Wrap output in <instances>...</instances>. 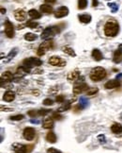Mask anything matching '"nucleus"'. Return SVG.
Wrapping results in <instances>:
<instances>
[{"label":"nucleus","mask_w":122,"mask_h":153,"mask_svg":"<svg viewBox=\"0 0 122 153\" xmlns=\"http://www.w3.org/2000/svg\"><path fill=\"white\" fill-rule=\"evenodd\" d=\"M104 34L107 37H115L118 34L119 31V25L115 20H108L104 25L103 28Z\"/></svg>","instance_id":"1"},{"label":"nucleus","mask_w":122,"mask_h":153,"mask_svg":"<svg viewBox=\"0 0 122 153\" xmlns=\"http://www.w3.org/2000/svg\"><path fill=\"white\" fill-rule=\"evenodd\" d=\"M107 73H106V70H105L103 67L101 66H97L95 68H93L91 70V72L89 74V78L92 81H101L102 80L105 76H106Z\"/></svg>","instance_id":"2"},{"label":"nucleus","mask_w":122,"mask_h":153,"mask_svg":"<svg viewBox=\"0 0 122 153\" xmlns=\"http://www.w3.org/2000/svg\"><path fill=\"white\" fill-rule=\"evenodd\" d=\"M61 31V28L59 26H47L46 29L41 32V38L43 40H49L50 38L54 37V35L58 34Z\"/></svg>","instance_id":"3"},{"label":"nucleus","mask_w":122,"mask_h":153,"mask_svg":"<svg viewBox=\"0 0 122 153\" xmlns=\"http://www.w3.org/2000/svg\"><path fill=\"white\" fill-rule=\"evenodd\" d=\"M53 46H54V41L52 39L44 40V42L41 43L40 45V46H38L37 54L38 56H43L44 54L46 53V51H48L49 49H52Z\"/></svg>","instance_id":"4"},{"label":"nucleus","mask_w":122,"mask_h":153,"mask_svg":"<svg viewBox=\"0 0 122 153\" xmlns=\"http://www.w3.org/2000/svg\"><path fill=\"white\" fill-rule=\"evenodd\" d=\"M33 145H23L19 143L12 144V149L16 153H30L33 149Z\"/></svg>","instance_id":"5"},{"label":"nucleus","mask_w":122,"mask_h":153,"mask_svg":"<svg viewBox=\"0 0 122 153\" xmlns=\"http://www.w3.org/2000/svg\"><path fill=\"white\" fill-rule=\"evenodd\" d=\"M41 64H42V62L41 61L40 59H38V58L31 57V58H28V59L24 60V66L28 67V68L41 66Z\"/></svg>","instance_id":"6"},{"label":"nucleus","mask_w":122,"mask_h":153,"mask_svg":"<svg viewBox=\"0 0 122 153\" xmlns=\"http://www.w3.org/2000/svg\"><path fill=\"white\" fill-rule=\"evenodd\" d=\"M49 64H51L52 66H57V67H64L67 63L64 59L60 58L58 56H52L51 58L49 59L48 61Z\"/></svg>","instance_id":"7"},{"label":"nucleus","mask_w":122,"mask_h":153,"mask_svg":"<svg viewBox=\"0 0 122 153\" xmlns=\"http://www.w3.org/2000/svg\"><path fill=\"white\" fill-rule=\"evenodd\" d=\"M5 34L7 35L8 38L14 37V26L9 20L5 21Z\"/></svg>","instance_id":"8"},{"label":"nucleus","mask_w":122,"mask_h":153,"mask_svg":"<svg viewBox=\"0 0 122 153\" xmlns=\"http://www.w3.org/2000/svg\"><path fill=\"white\" fill-rule=\"evenodd\" d=\"M88 89V86L86 83L85 82H76L73 86V93L75 95H78V94H81L83 92H86Z\"/></svg>","instance_id":"9"},{"label":"nucleus","mask_w":122,"mask_h":153,"mask_svg":"<svg viewBox=\"0 0 122 153\" xmlns=\"http://www.w3.org/2000/svg\"><path fill=\"white\" fill-rule=\"evenodd\" d=\"M35 129L31 128V127H27L24 129V132H23V136L24 138L27 141H32L35 137Z\"/></svg>","instance_id":"10"},{"label":"nucleus","mask_w":122,"mask_h":153,"mask_svg":"<svg viewBox=\"0 0 122 153\" xmlns=\"http://www.w3.org/2000/svg\"><path fill=\"white\" fill-rule=\"evenodd\" d=\"M68 14H69V9L65 6H61L54 12V17L55 18H63L65 16H67Z\"/></svg>","instance_id":"11"},{"label":"nucleus","mask_w":122,"mask_h":153,"mask_svg":"<svg viewBox=\"0 0 122 153\" xmlns=\"http://www.w3.org/2000/svg\"><path fill=\"white\" fill-rule=\"evenodd\" d=\"M27 17V13L25 10H24L23 9H19L16 10L14 12V18L17 20L18 22H23L26 19Z\"/></svg>","instance_id":"12"},{"label":"nucleus","mask_w":122,"mask_h":153,"mask_svg":"<svg viewBox=\"0 0 122 153\" xmlns=\"http://www.w3.org/2000/svg\"><path fill=\"white\" fill-rule=\"evenodd\" d=\"M119 86H120V82H119V80H118V79L108 80L107 82L104 84L105 89H108V90L115 89V88H118V87H119Z\"/></svg>","instance_id":"13"},{"label":"nucleus","mask_w":122,"mask_h":153,"mask_svg":"<svg viewBox=\"0 0 122 153\" xmlns=\"http://www.w3.org/2000/svg\"><path fill=\"white\" fill-rule=\"evenodd\" d=\"M80 78V71L78 69H74L73 71L70 72L67 76V79L69 81H75Z\"/></svg>","instance_id":"14"},{"label":"nucleus","mask_w":122,"mask_h":153,"mask_svg":"<svg viewBox=\"0 0 122 153\" xmlns=\"http://www.w3.org/2000/svg\"><path fill=\"white\" fill-rule=\"evenodd\" d=\"M13 79V75L12 72H9V71H7V72H4L2 75H1V83L3 84L4 81L5 82H9V81H12Z\"/></svg>","instance_id":"15"},{"label":"nucleus","mask_w":122,"mask_h":153,"mask_svg":"<svg viewBox=\"0 0 122 153\" xmlns=\"http://www.w3.org/2000/svg\"><path fill=\"white\" fill-rule=\"evenodd\" d=\"M14 98H15V94H14V92H12V91H7L3 96V99L5 101H7V102L13 101Z\"/></svg>","instance_id":"16"},{"label":"nucleus","mask_w":122,"mask_h":153,"mask_svg":"<svg viewBox=\"0 0 122 153\" xmlns=\"http://www.w3.org/2000/svg\"><path fill=\"white\" fill-rule=\"evenodd\" d=\"M92 57H93V59L95 60V61H97V62L102 61V60L103 59V56H102V52L99 51V49H97V48L93 49V50H92Z\"/></svg>","instance_id":"17"},{"label":"nucleus","mask_w":122,"mask_h":153,"mask_svg":"<svg viewBox=\"0 0 122 153\" xmlns=\"http://www.w3.org/2000/svg\"><path fill=\"white\" fill-rule=\"evenodd\" d=\"M122 61V51L118 49L114 52V57H113V62L115 63H119Z\"/></svg>","instance_id":"18"},{"label":"nucleus","mask_w":122,"mask_h":153,"mask_svg":"<svg viewBox=\"0 0 122 153\" xmlns=\"http://www.w3.org/2000/svg\"><path fill=\"white\" fill-rule=\"evenodd\" d=\"M111 130H112L113 133L120 134L122 133V125L119 123H115L112 125V127H111Z\"/></svg>","instance_id":"19"},{"label":"nucleus","mask_w":122,"mask_h":153,"mask_svg":"<svg viewBox=\"0 0 122 153\" xmlns=\"http://www.w3.org/2000/svg\"><path fill=\"white\" fill-rule=\"evenodd\" d=\"M62 51L65 52L66 54H68V55L70 56V57H75L76 56L75 51L70 46H62Z\"/></svg>","instance_id":"20"},{"label":"nucleus","mask_w":122,"mask_h":153,"mask_svg":"<svg viewBox=\"0 0 122 153\" xmlns=\"http://www.w3.org/2000/svg\"><path fill=\"white\" fill-rule=\"evenodd\" d=\"M41 12L42 13H46V14H50L53 13V8L52 6H50L48 4H43L41 6Z\"/></svg>","instance_id":"21"},{"label":"nucleus","mask_w":122,"mask_h":153,"mask_svg":"<svg viewBox=\"0 0 122 153\" xmlns=\"http://www.w3.org/2000/svg\"><path fill=\"white\" fill-rule=\"evenodd\" d=\"M46 140L49 142V143H55L57 142V135L54 134V132H52V130H50V132L46 134Z\"/></svg>","instance_id":"22"},{"label":"nucleus","mask_w":122,"mask_h":153,"mask_svg":"<svg viewBox=\"0 0 122 153\" xmlns=\"http://www.w3.org/2000/svg\"><path fill=\"white\" fill-rule=\"evenodd\" d=\"M79 20H80V22H82V23H84V24H88L91 22V16L87 13L81 14V15H79Z\"/></svg>","instance_id":"23"},{"label":"nucleus","mask_w":122,"mask_h":153,"mask_svg":"<svg viewBox=\"0 0 122 153\" xmlns=\"http://www.w3.org/2000/svg\"><path fill=\"white\" fill-rule=\"evenodd\" d=\"M42 127L44 129H51L54 127V121L52 118H47L46 120H44L43 123H42Z\"/></svg>","instance_id":"24"},{"label":"nucleus","mask_w":122,"mask_h":153,"mask_svg":"<svg viewBox=\"0 0 122 153\" xmlns=\"http://www.w3.org/2000/svg\"><path fill=\"white\" fill-rule=\"evenodd\" d=\"M71 101L73 100H69V101H66L62 106H60L58 108V112H66L70 109V106H71Z\"/></svg>","instance_id":"25"},{"label":"nucleus","mask_w":122,"mask_h":153,"mask_svg":"<svg viewBox=\"0 0 122 153\" xmlns=\"http://www.w3.org/2000/svg\"><path fill=\"white\" fill-rule=\"evenodd\" d=\"M28 15L30 16L32 19H40L41 17V14L38 13V10H36L34 9L29 10V12H28Z\"/></svg>","instance_id":"26"},{"label":"nucleus","mask_w":122,"mask_h":153,"mask_svg":"<svg viewBox=\"0 0 122 153\" xmlns=\"http://www.w3.org/2000/svg\"><path fill=\"white\" fill-rule=\"evenodd\" d=\"M25 40L28 41V42H33L38 39V35L37 34H34V33H31V32H28V33H25Z\"/></svg>","instance_id":"27"},{"label":"nucleus","mask_w":122,"mask_h":153,"mask_svg":"<svg viewBox=\"0 0 122 153\" xmlns=\"http://www.w3.org/2000/svg\"><path fill=\"white\" fill-rule=\"evenodd\" d=\"M28 73H30V68H28V67L22 66V67H19V68L17 69V74H18V75L23 76V75L28 74Z\"/></svg>","instance_id":"28"},{"label":"nucleus","mask_w":122,"mask_h":153,"mask_svg":"<svg viewBox=\"0 0 122 153\" xmlns=\"http://www.w3.org/2000/svg\"><path fill=\"white\" fill-rule=\"evenodd\" d=\"M107 6L111 9V12H112L113 13H118V5L116 4V3H108L107 4Z\"/></svg>","instance_id":"29"},{"label":"nucleus","mask_w":122,"mask_h":153,"mask_svg":"<svg viewBox=\"0 0 122 153\" xmlns=\"http://www.w3.org/2000/svg\"><path fill=\"white\" fill-rule=\"evenodd\" d=\"M87 7V0H78V9L84 10Z\"/></svg>","instance_id":"30"},{"label":"nucleus","mask_w":122,"mask_h":153,"mask_svg":"<svg viewBox=\"0 0 122 153\" xmlns=\"http://www.w3.org/2000/svg\"><path fill=\"white\" fill-rule=\"evenodd\" d=\"M87 105H88V101H87L86 98V97H84V96L80 97V104H79V106L81 107V109L86 108Z\"/></svg>","instance_id":"31"},{"label":"nucleus","mask_w":122,"mask_h":153,"mask_svg":"<svg viewBox=\"0 0 122 153\" xmlns=\"http://www.w3.org/2000/svg\"><path fill=\"white\" fill-rule=\"evenodd\" d=\"M17 53H18V49H17V48L12 49V50L10 51V52H9V54L7 61H9V60H12V58H14V57L16 56V54H17Z\"/></svg>","instance_id":"32"},{"label":"nucleus","mask_w":122,"mask_h":153,"mask_svg":"<svg viewBox=\"0 0 122 153\" xmlns=\"http://www.w3.org/2000/svg\"><path fill=\"white\" fill-rule=\"evenodd\" d=\"M98 92H99V89L96 88V87H93V88H90L86 91V94H87V96H93V95L97 94Z\"/></svg>","instance_id":"33"},{"label":"nucleus","mask_w":122,"mask_h":153,"mask_svg":"<svg viewBox=\"0 0 122 153\" xmlns=\"http://www.w3.org/2000/svg\"><path fill=\"white\" fill-rule=\"evenodd\" d=\"M25 116L23 115V114H17V115H13V116H10L9 119L12 120V121H20V120L24 119Z\"/></svg>","instance_id":"34"},{"label":"nucleus","mask_w":122,"mask_h":153,"mask_svg":"<svg viewBox=\"0 0 122 153\" xmlns=\"http://www.w3.org/2000/svg\"><path fill=\"white\" fill-rule=\"evenodd\" d=\"M26 26H28V28L30 29H35L38 26V23H36V22L34 21H27V23H26Z\"/></svg>","instance_id":"35"},{"label":"nucleus","mask_w":122,"mask_h":153,"mask_svg":"<svg viewBox=\"0 0 122 153\" xmlns=\"http://www.w3.org/2000/svg\"><path fill=\"white\" fill-rule=\"evenodd\" d=\"M49 113H50V110H48V109H41V110L38 111V115H46Z\"/></svg>","instance_id":"36"},{"label":"nucleus","mask_w":122,"mask_h":153,"mask_svg":"<svg viewBox=\"0 0 122 153\" xmlns=\"http://www.w3.org/2000/svg\"><path fill=\"white\" fill-rule=\"evenodd\" d=\"M52 117H53V119H54V120H62V115H61V114L59 113V112L58 113H53V115H52Z\"/></svg>","instance_id":"37"},{"label":"nucleus","mask_w":122,"mask_h":153,"mask_svg":"<svg viewBox=\"0 0 122 153\" xmlns=\"http://www.w3.org/2000/svg\"><path fill=\"white\" fill-rule=\"evenodd\" d=\"M54 104V101L50 98H46V99L43 100V105L44 106H50V105H53Z\"/></svg>","instance_id":"38"},{"label":"nucleus","mask_w":122,"mask_h":153,"mask_svg":"<svg viewBox=\"0 0 122 153\" xmlns=\"http://www.w3.org/2000/svg\"><path fill=\"white\" fill-rule=\"evenodd\" d=\"M27 114L30 116V117H36L38 115V111H34V110H32V111H29L28 113H27Z\"/></svg>","instance_id":"39"},{"label":"nucleus","mask_w":122,"mask_h":153,"mask_svg":"<svg viewBox=\"0 0 122 153\" xmlns=\"http://www.w3.org/2000/svg\"><path fill=\"white\" fill-rule=\"evenodd\" d=\"M47 153H62V152L57 149H54V147H50V149H47Z\"/></svg>","instance_id":"40"},{"label":"nucleus","mask_w":122,"mask_h":153,"mask_svg":"<svg viewBox=\"0 0 122 153\" xmlns=\"http://www.w3.org/2000/svg\"><path fill=\"white\" fill-rule=\"evenodd\" d=\"M55 101L58 102V103H61L64 101V96H57V99H55Z\"/></svg>","instance_id":"41"},{"label":"nucleus","mask_w":122,"mask_h":153,"mask_svg":"<svg viewBox=\"0 0 122 153\" xmlns=\"http://www.w3.org/2000/svg\"><path fill=\"white\" fill-rule=\"evenodd\" d=\"M98 139H99V143H101V144L105 143V137H104V135H99L98 136Z\"/></svg>","instance_id":"42"},{"label":"nucleus","mask_w":122,"mask_h":153,"mask_svg":"<svg viewBox=\"0 0 122 153\" xmlns=\"http://www.w3.org/2000/svg\"><path fill=\"white\" fill-rule=\"evenodd\" d=\"M1 111L2 112H12L13 111V109L12 108H4V106H1Z\"/></svg>","instance_id":"43"},{"label":"nucleus","mask_w":122,"mask_h":153,"mask_svg":"<svg viewBox=\"0 0 122 153\" xmlns=\"http://www.w3.org/2000/svg\"><path fill=\"white\" fill-rule=\"evenodd\" d=\"M92 1H93V2H92V6H93V7H97V6H98V4H99V3H98V0H92Z\"/></svg>","instance_id":"44"},{"label":"nucleus","mask_w":122,"mask_h":153,"mask_svg":"<svg viewBox=\"0 0 122 153\" xmlns=\"http://www.w3.org/2000/svg\"><path fill=\"white\" fill-rule=\"evenodd\" d=\"M44 1H45L47 4H48V3H50V4H54V3H55V1H57V0H44Z\"/></svg>","instance_id":"45"},{"label":"nucleus","mask_w":122,"mask_h":153,"mask_svg":"<svg viewBox=\"0 0 122 153\" xmlns=\"http://www.w3.org/2000/svg\"><path fill=\"white\" fill-rule=\"evenodd\" d=\"M1 13H2V14H5V13H6V9H4L3 7H1Z\"/></svg>","instance_id":"46"},{"label":"nucleus","mask_w":122,"mask_h":153,"mask_svg":"<svg viewBox=\"0 0 122 153\" xmlns=\"http://www.w3.org/2000/svg\"><path fill=\"white\" fill-rule=\"evenodd\" d=\"M118 49H119V50H121V51H122V43H121V45H119Z\"/></svg>","instance_id":"47"},{"label":"nucleus","mask_w":122,"mask_h":153,"mask_svg":"<svg viewBox=\"0 0 122 153\" xmlns=\"http://www.w3.org/2000/svg\"><path fill=\"white\" fill-rule=\"evenodd\" d=\"M108 1H110V0H108Z\"/></svg>","instance_id":"48"}]
</instances>
